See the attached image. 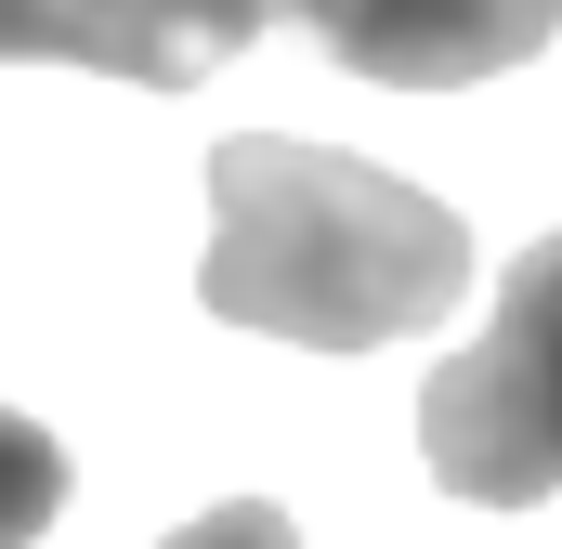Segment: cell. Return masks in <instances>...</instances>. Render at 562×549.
<instances>
[{
	"label": "cell",
	"instance_id": "7a4b0ae2",
	"mask_svg": "<svg viewBox=\"0 0 562 549\" xmlns=\"http://www.w3.org/2000/svg\"><path fill=\"white\" fill-rule=\"evenodd\" d=\"M419 458L445 497H484V511L562 497V236H537L497 274V327L458 367H431Z\"/></svg>",
	"mask_w": 562,
	"mask_h": 549
},
{
	"label": "cell",
	"instance_id": "6da1fadb",
	"mask_svg": "<svg viewBox=\"0 0 562 549\" xmlns=\"http://www.w3.org/2000/svg\"><path fill=\"white\" fill-rule=\"evenodd\" d=\"M196 301L223 327H262L301 354H380L471 301V223L340 157V144L236 132L210 157V274Z\"/></svg>",
	"mask_w": 562,
	"mask_h": 549
},
{
	"label": "cell",
	"instance_id": "8992f818",
	"mask_svg": "<svg viewBox=\"0 0 562 549\" xmlns=\"http://www.w3.org/2000/svg\"><path fill=\"white\" fill-rule=\"evenodd\" d=\"M157 549H301V524L276 497H223V511H196L183 537H157Z\"/></svg>",
	"mask_w": 562,
	"mask_h": 549
},
{
	"label": "cell",
	"instance_id": "3957f363",
	"mask_svg": "<svg viewBox=\"0 0 562 549\" xmlns=\"http://www.w3.org/2000/svg\"><path fill=\"white\" fill-rule=\"evenodd\" d=\"M288 0H0V66H92V79H144L183 92L223 53H249Z\"/></svg>",
	"mask_w": 562,
	"mask_h": 549
},
{
	"label": "cell",
	"instance_id": "5b68a950",
	"mask_svg": "<svg viewBox=\"0 0 562 549\" xmlns=\"http://www.w3.org/2000/svg\"><path fill=\"white\" fill-rule=\"evenodd\" d=\"M66 511V445L40 418L0 406V549H40V524Z\"/></svg>",
	"mask_w": 562,
	"mask_h": 549
},
{
	"label": "cell",
	"instance_id": "277c9868",
	"mask_svg": "<svg viewBox=\"0 0 562 549\" xmlns=\"http://www.w3.org/2000/svg\"><path fill=\"white\" fill-rule=\"evenodd\" d=\"M288 13L327 40V66L393 79V92H458L562 40V0H288Z\"/></svg>",
	"mask_w": 562,
	"mask_h": 549
}]
</instances>
